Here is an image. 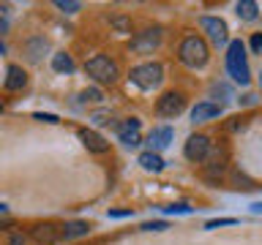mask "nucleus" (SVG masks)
<instances>
[{
	"mask_svg": "<svg viewBox=\"0 0 262 245\" xmlns=\"http://www.w3.org/2000/svg\"><path fill=\"white\" fill-rule=\"evenodd\" d=\"M227 71L237 85H249L251 71H249V60H246V44L241 38L227 44Z\"/></svg>",
	"mask_w": 262,
	"mask_h": 245,
	"instance_id": "nucleus-1",
	"label": "nucleus"
},
{
	"mask_svg": "<svg viewBox=\"0 0 262 245\" xmlns=\"http://www.w3.org/2000/svg\"><path fill=\"white\" fill-rule=\"evenodd\" d=\"M208 44H205V38L200 36H188L183 38V44H180L178 49V60L186 65V68H202L205 63H208Z\"/></svg>",
	"mask_w": 262,
	"mask_h": 245,
	"instance_id": "nucleus-2",
	"label": "nucleus"
},
{
	"mask_svg": "<svg viewBox=\"0 0 262 245\" xmlns=\"http://www.w3.org/2000/svg\"><path fill=\"white\" fill-rule=\"evenodd\" d=\"M85 71H88L96 82H101V85H115V82H118V77H120L118 63H115L112 57H106V55L90 57V60L85 63Z\"/></svg>",
	"mask_w": 262,
	"mask_h": 245,
	"instance_id": "nucleus-3",
	"label": "nucleus"
},
{
	"mask_svg": "<svg viewBox=\"0 0 262 245\" xmlns=\"http://www.w3.org/2000/svg\"><path fill=\"white\" fill-rule=\"evenodd\" d=\"M128 79H131V85H137L142 90H153L164 82V68L159 63H142V65H134V68H131Z\"/></svg>",
	"mask_w": 262,
	"mask_h": 245,
	"instance_id": "nucleus-4",
	"label": "nucleus"
},
{
	"mask_svg": "<svg viewBox=\"0 0 262 245\" xmlns=\"http://www.w3.org/2000/svg\"><path fill=\"white\" fill-rule=\"evenodd\" d=\"M183 109H186V98H183V93H175V90L164 93L159 101H156V112H159L161 117H178Z\"/></svg>",
	"mask_w": 262,
	"mask_h": 245,
	"instance_id": "nucleus-5",
	"label": "nucleus"
},
{
	"mask_svg": "<svg viewBox=\"0 0 262 245\" xmlns=\"http://www.w3.org/2000/svg\"><path fill=\"white\" fill-rule=\"evenodd\" d=\"M183 155L188 161H205L210 155V139L205 136V134H194V136H188V142L183 147Z\"/></svg>",
	"mask_w": 262,
	"mask_h": 245,
	"instance_id": "nucleus-6",
	"label": "nucleus"
},
{
	"mask_svg": "<svg viewBox=\"0 0 262 245\" xmlns=\"http://www.w3.org/2000/svg\"><path fill=\"white\" fill-rule=\"evenodd\" d=\"M159 44H161V30H159V28H147V30L137 33V36L131 38V49H134V52H139V55L153 52Z\"/></svg>",
	"mask_w": 262,
	"mask_h": 245,
	"instance_id": "nucleus-7",
	"label": "nucleus"
},
{
	"mask_svg": "<svg viewBox=\"0 0 262 245\" xmlns=\"http://www.w3.org/2000/svg\"><path fill=\"white\" fill-rule=\"evenodd\" d=\"M115 131H118V139H120V142L128 144V147H137L139 142H142V136H139V120H137V117L118 122V126H115Z\"/></svg>",
	"mask_w": 262,
	"mask_h": 245,
	"instance_id": "nucleus-8",
	"label": "nucleus"
},
{
	"mask_svg": "<svg viewBox=\"0 0 262 245\" xmlns=\"http://www.w3.org/2000/svg\"><path fill=\"white\" fill-rule=\"evenodd\" d=\"M200 24H202V30H208V36H210V41L216 46L227 44V24H224V19H219V16H202Z\"/></svg>",
	"mask_w": 262,
	"mask_h": 245,
	"instance_id": "nucleus-9",
	"label": "nucleus"
},
{
	"mask_svg": "<svg viewBox=\"0 0 262 245\" xmlns=\"http://www.w3.org/2000/svg\"><path fill=\"white\" fill-rule=\"evenodd\" d=\"M175 139V131L169 126H161V128H153L150 136H147V144H150V153H159L164 147H169V142Z\"/></svg>",
	"mask_w": 262,
	"mask_h": 245,
	"instance_id": "nucleus-10",
	"label": "nucleus"
},
{
	"mask_svg": "<svg viewBox=\"0 0 262 245\" xmlns=\"http://www.w3.org/2000/svg\"><path fill=\"white\" fill-rule=\"evenodd\" d=\"M33 240H36L38 245H57V240H60V229H57L55 224H38V226H33Z\"/></svg>",
	"mask_w": 262,
	"mask_h": 245,
	"instance_id": "nucleus-11",
	"label": "nucleus"
},
{
	"mask_svg": "<svg viewBox=\"0 0 262 245\" xmlns=\"http://www.w3.org/2000/svg\"><path fill=\"white\" fill-rule=\"evenodd\" d=\"M79 139H82V144H85L90 153H98V155H101V153L110 150V142H106L101 134H96V131L82 128V131H79Z\"/></svg>",
	"mask_w": 262,
	"mask_h": 245,
	"instance_id": "nucleus-12",
	"label": "nucleus"
},
{
	"mask_svg": "<svg viewBox=\"0 0 262 245\" xmlns=\"http://www.w3.org/2000/svg\"><path fill=\"white\" fill-rule=\"evenodd\" d=\"M221 112H224V109H221V104L202 101V104H196L194 109H191V120H194V122H205V120H213V117H219Z\"/></svg>",
	"mask_w": 262,
	"mask_h": 245,
	"instance_id": "nucleus-13",
	"label": "nucleus"
},
{
	"mask_svg": "<svg viewBox=\"0 0 262 245\" xmlns=\"http://www.w3.org/2000/svg\"><path fill=\"white\" fill-rule=\"evenodd\" d=\"M28 85V74L22 71V65H8L6 68V90H22Z\"/></svg>",
	"mask_w": 262,
	"mask_h": 245,
	"instance_id": "nucleus-14",
	"label": "nucleus"
},
{
	"mask_svg": "<svg viewBox=\"0 0 262 245\" xmlns=\"http://www.w3.org/2000/svg\"><path fill=\"white\" fill-rule=\"evenodd\" d=\"M90 232L88 220H69L66 226H60V240H74V237H85Z\"/></svg>",
	"mask_w": 262,
	"mask_h": 245,
	"instance_id": "nucleus-15",
	"label": "nucleus"
},
{
	"mask_svg": "<svg viewBox=\"0 0 262 245\" xmlns=\"http://www.w3.org/2000/svg\"><path fill=\"white\" fill-rule=\"evenodd\" d=\"M139 166L147 169V172H161L164 169V158L159 153H150V150H145V153H139Z\"/></svg>",
	"mask_w": 262,
	"mask_h": 245,
	"instance_id": "nucleus-16",
	"label": "nucleus"
},
{
	"mask_svg": "<svg viewBox=\"0 0 262 245\" xmlns=\"http://www.w3.org/2000/svg\"><path fill=\"white\" fill-rule=\"evenodd\" d=\"M235 8H237V16H241V19H246V22H254V19L259 16V6L254 3V0H241Z\"/></svg>",
	"mask_w": 262,
	"mask_h": 245,
	"instance_id": "nucleus-17",
	"label": "nucleus"
},
{
	"mask_svg": "<svg viewBox=\"0 0 262 245\" xmlns=\"http://www.w3.org/2000/svg\"><path fill=\"white\" fill-rule=\"evenodd\" d=\"M52 71H57V74H71V71H74L71 55H66V52L52 55Z\"/></svg>",
	"mask_w": 262,
	"mask_h": 245,
	"instance_id": "nucleus-18",
	"label": "nucleus"
},
{
	"mask_svg": "<svg viewBox=\"0 0 262 245\" xmlns=\"http://www.w3.org/2000/svg\"><path fill=\"white\" fill-rule=\"evenodd\" d=\"M44 52H47V38H33V41H28V60L38 63Z\"/></svg>",
	"mask_w": 262,
	"mask_h": 245,
	"instance_id": "nucleus-19",
	"label": "nucleus"
},
{
	"mask_svg": "<svg viewBox=\"0 0 262 245\" xmlns=\"http://www.w3.org/2000/svg\"><path fill=\"white\" fill-rule=\"evenodd\" d=\"M101 98H104V93H101V90H98V87H88V90H82V93H79V101H101Z\"/></svg>",
	"mask_w": 262,
	"mask_h": 245,
	"instance_id": "nucleus-20",
	"label": "nucleus"
},
{
	"mask_svg": "<svg viewBox=\"0 0 262 245\" xmlns=\"http://www.w3.org/2000/svg\"><path fill=\"white\" fill-rule=\"evenodd\" d=\"M55 6L60 8V11H66V14H74V11H79V8H82V3H77V0H57Z\"/></svg>",
	"mask_w": 262,
	"mask_h": 245,
	"instance_id": "nucleus-21",
	"label": "nucleus"
},
{
	"mask_svg": "<svg viewBox=\"0 0 262 245\" xmlns=\"http://www.w3.org/2000/svg\"><path fill=\"white\" fill-rule=\"evenodd\" d=\"M232 224H237V218H216V220H208L205 229H219V226H232Z\"/></svg>",
	"mask_w": 262,
	"mask_h": 245,
	"instance_id": "nucleus-22",
	"label": "nucleus"
},
{
	"mask_svg": "<svg viewBox=\"0 0 262 245\" xmlns=\"http://www.w3.org/2000/svg\"><path fill=\"white\" fill-rule=\"evenodd\" d=\"M145 232H164V229H169L167 220H150V224H142Z\"/></svg>",
	"mask_w": 262,
	"mask_h": 245,
	"instance_id": "nucleus-23",
	"label": "nucleus"
},
{
	"mask_svg": "<svg viewBox=\"0 0 262 245\" xmlns=\"http://www.w3.org/2000/svg\"><path fill=\"white\" fill-rule=\"evenodd\" d=\"M112 28H118L120 33H128V19H126V16H112Z\"/></svg>",
	"mask_w": 262,
	"mask_h": 245,
	"instance_id": "nucleus-24",
	"label": "nucleus"
},
{
	"mask_svg": "<svg viewBox=\"0 0 262 245\" xmlns=\"http://www.w3.org/2000/svg\"><path fill=\"white\" fill-rule=\"evenodd\" d=\"M33 117L41 120V122H60V117H57V114H44V112H36Z\"/></svg>",
	"mask_w": 262,
	"mask_h": 245,
	"instance_id": "nucleus-25",
	"label": "nucleus"
},
{
	"mask_svg": "<svg viewBox=\"0 0 262 245\" xmlns=\"http://www.w3.org/2000/svg\"><path fill=\"white\" fill-rule=\"evenodd\" d=\"M164 212H191L188 204H169V207H164Z\"/></svg>",
	"mask_w": 262,
	"mask_h": 245,
	"instance_id": "nucleus-26",
	"label": "nucleus"
},
{
	"mask_svg": "<svg viewBox=\"0 0 262 245\" xmlns=\"http://www.w3.org/2000/svg\"><path fill=\"white\" fill-rule=\"evenodd\" d=\"M112 117H110V112H98V114H93V122H98V126H106Z\"/></svg>",
	"mask_w": 262,
	"mask_h": 245,
	"instance_id": "nucleus-27",
	"label": "nucleus"
},
{
	"mask_svg": "<svg viewBox=\"0 0 262 245\" xmlns=\"http://www.w3.org/2000/svg\"><path fill=\"white\" fill-rule=\"evenodd\" d=\"M251 49L254 52H262V33H254L251 36Z\"/></svg>",
	"mask_w": 262,
	"mask_h": 245,
	"instance_id": "nucleus-28",
	"label": "nucleus"
},
{
	"mask_svg": "<svg viewBox=\"0 0 262 245\" xmlns=\"http://www.w3.org/2000/svg\"><path fill=\"white\" fill-rule=\"evenodd\" d=\"M131 210H110V218H128Z\"/></svg>",
	"mask_w": 262,
	"mask_h": 245,
	"instance_id": "nucleus-29",
	"label": "nucleus"
},
{
	"mask_svg": "<svg viewBox=\"0 0 262 245\" xmlns=\"http://www.w3.org/2000/svg\"><path fill=\"white\" fill-rule=\"evenodd\" d=\"M8 245H25V234H11V240H8Z\"/></svg>",
	"mask_w": 262,
	"mask_h": 245,
	"instance_id": "nucleus-30",
	"label": "nucleus"
},
{
	"mask_svg": "<svg viewBox=\"0 0 262 245\" xmlns=\"http://www.w3.org/2000/svg\"><path fill=\"white\" fill-rule=\"evenodd\" d=\"M251 210H254V212H262V202H254V204H251Z\"/></svg>",
	"mask_w": 262,
	"mask_h": 245,
	"instance_id": "nucleus-31",
	"label": "nucleus"
},
{
	"mask_svg": "<svg viewBox=\"0 0 262 245\" xmlns=\"http://www.w3.org/2000/svg\"><path fill=\"white\" fill-rule=\"evenodd\" d=\"M3 30H6V22H3V19H0V33H3Z\"/></svg>",
	"mask_w": 262,
	"mask_h": 245,
	"instance_id": "nucleus-32",
	"label": "nucleus"
},
{
	"mask_svg": "<svg viewBox=\"0 0 262 245\" xmlns=\"http://www.w3.org/2000/svg\"><path fill=\"white\" fill-rule=\"evenodd\" d=\"M0 52H6V46H3V41H0Z\"/></svg>",
	"mask_w": 262,
	"mask_h": 245,
	"instance_id": "nucleus-33",
	"label": "nucleus"
},
{
	"mask_svg": "<svg viewBox=\"0 0 262 245\" xmlns=\"http://www.w3.org/2000/svg\"><path fill=\"white\" fill-rule=\"evenodd\" d=\"M259 90H262V74H259Z\"/></svg>",
	"mask_w": 262,
	"mask_h": 245,
	"instance_id": "nucleus-34",
	"label": "nucleus"
},
{
	"mask_svg": "<svg viewBox=\"0 0 262 245\" xmlns=\"http://www.w3.org/2000/svg\"><path fill=\"white\" fill-rule=\"evenodd\" d=\"M0 112H3V106H0Z\"/></svg>",
	"mask_w": 262,
	"mask_h": 245,
	"instance_id": "nucleus-35",
	"label": "nucleus"
}]
</instances>
